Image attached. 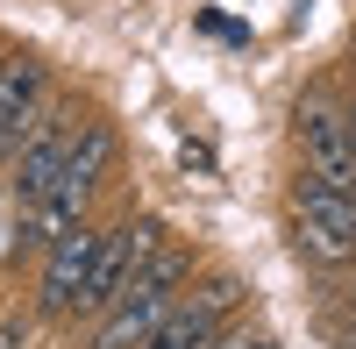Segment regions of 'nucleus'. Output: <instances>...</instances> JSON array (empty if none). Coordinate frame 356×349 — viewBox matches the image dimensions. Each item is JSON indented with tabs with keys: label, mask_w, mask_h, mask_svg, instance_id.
<instances>
[{
	"label": "nucleus",
	"mask_w": 356,
	"mask_h": 349,
	"mask_svg": "<svg viewBox=\"0 0 356 349\" xmlns=\"http://www.w3.org/2000/svg\"><path fill=\"white\" fill-rule=\"evenodd\" d=\"M193 278V250L186 243H164L150 264H143L129 285H122V300H114L100 314V328H93V349H143L157 328H164V314L186 300L178 285Z\"/></svg>",
	"instance_id": "1"
},
{
	"label": "nucleus",
	"mask_w": 356,
	"mask_h": 349,
	"mask_svg": "<svg viewBox=\"0 0 356 349\" xmlns=\"http://www.w3.org/2000/svg\"><path fill=\"white\" fill-rule=\"evenodd\" d=\"M292 136H300V171L328 179L335 193H356V143H349V100L335 93H300L292 107Z\"/></svg>",
	"instance_id": "2"
},
{
	"label": "nucleus",
	"mask_w": 356,
	"mask_h": 349,
	"mask_svg": "<svg viewBox=\"0 0 356 349\" xmlns=\"http://www.w3.org/2000/svg\"><path fill=\"white\" fill-rule=\"evenodd\" d=\"M157 250H164V221H157V214H129V221L100 228V250H93V271H86L79 314H107L114 300H122V285L150 264Z\"/></svg>",
	"instance_id": "3"
},
{
	"label": "nucleus",
	"mask_w": 356,
	"mask_h": 349,
	"mask_svg": "<svg viewBox=\"0 0 356 349\" xmlns=\"http://www.w3.org/2000/svg\"><path fill=\"white\" fill-rule=\"evenodd\" d=\"M292 221H300V250L314 264H356V193H335L328 179L300 171L292 179Z\"/></svg>",
	"instance_id": "4"
},
{
	"label": "nucleus",
	"mask_w": 356,
	"mask_h": 349,
	"mask_svg": "<svg viewBox=\"0 0 356 349\" xmlns=\"http://www.w3.org/2000/svg\"><path fill=\"white\" fill-rule=\"evenodd\" d=\"M79 129H86V122H79L72 100H50V107H43L36 136H29L22 157H15V200H22V207H36V200H50L57 186H65V157H72Z\"/></svg>",
	"instance_id": "5"
},
{
	"label": "nucleus",
	"mask_w": 356,
	"mask_h": 349,
	"mask_svg": "<svg viewBox=\"0 0 356 349\" xmlns=\"http://www.w3.org/2000/svg\"><path fill=\"white\" fill-rule=\"evenodd\" d=\"M43 107H50V72L36 57H0V157H22Z\"/></svg>",
	"instance_id": "6"
},
{
	"label": "nucleus",
	"mask_w": 356,
	"mask_h": 349,
	"mask_svg": "<svg viewBox=\"0 0 356 349\" xmlns=\"http://www.w3.org/2000/svg\"><path fill=\"white\" fill-rule=\"evenodd\" d=\"M93 250H100V228H72V236H57V250L43 257V285H36V314L50 321H65L79 314V293H86V271H93Z\"/></svg>",
	"instance_id": "7"
},
{
	"label": "nucleus",
	"mask_w": 356,
	"mask_h": 349,
	"mask_svg": "<svg viewBox=\"0 0 356 349\" xmlns=\"http://www.w3.org/2000/svg\"><path fill=\"white\" fill-rule=\"evenodd\" d=\"M114 157H122V136H114L107 122H86V129H79V143H72V157H65V186H57V200H65L72 214H86V200L107 186Z\"/></svg>",
	"instance_id": "8"
},
{
	"label": "nucleus",
	"mask_w": 356,
	"mask_h": 349,
	"mask_svg": "<svg viewBox=\"0 0 356 349\" xmlns=\"http://www.w3.org/2000/svg\"><path fill=\"white\" fill-rule=\"evenodd\" d=\"M86 214H72L65 200H36V207H22V221H15V257H50L57 250V236H72Z\"/></svg>",
	"instance_id": "9"
},
{
	"label": "nucleus",
	"mask_w": 356,
	"mask_h": 349,
	"mask_svg": "<svg viewBox=\"0 0 356 349\" xmlns=\"http://www.w3.org/2000/svg\"><path fill=\"white\" fill-rule=\"evenodd\" d=\"M221 328H228V321H221L214 307H200V300H178V307L164 314V328H157L150 342H143V349H207Z\"/></svg>",
	"instance_id": "10"
},
{
	"label": "nucleus",
	"mask_w": 356,
	"mask_h": 349,
	"mask_svg": "<svg viewBox=\"0 0 356 349\" xmlns=\"http://www.w3.org/2000/svg\"><path fill=\"white\" fill-rule=\"evenodd\" d=\"M0 349H29V321H0Z\"/></svg>",
	"instance_id": "11"
},
{
	"label": "nucleus",
	"mask_w": 356,
	"mask_h": 349,
	"mask_svg": "<svg viewBox=\"0 0 356 349\" xmlns=\"http://www.w3.org/2000/svg\"><path fill=\"white\" fill-rule=\"evenodd\" d=\"M349 143H356V100H349Z\"/></svg>",
	"instance_id": "12"
},
{
	"label": "nucleus",
	"mask_w": 356,
	"mask_h": 349,
	"mask_svg": "<svg viewBox=\"0 0 356 349\" xmlns=\"http://www.w3.org/2000/svg\"><path fill=\"white\" fill-rule=\"evenodd\" d=\"M250 349H278V342H264V335H257V342H250Z\"/></svg>",
	"instance_id": "13"
}]
</instances>
